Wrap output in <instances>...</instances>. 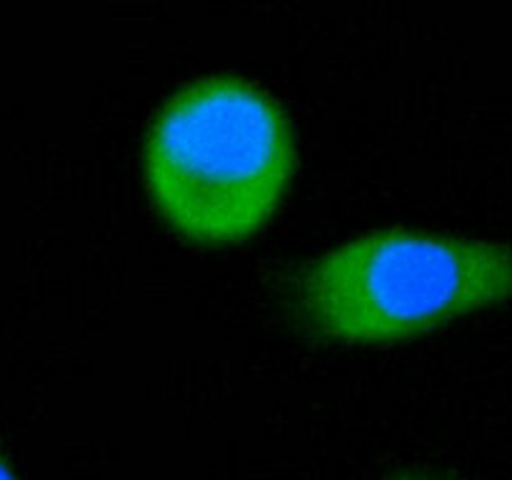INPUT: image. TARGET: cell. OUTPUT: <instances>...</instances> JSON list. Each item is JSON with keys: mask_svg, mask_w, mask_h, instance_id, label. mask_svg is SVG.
Returning a JSON list of instances; mask_svg holds the SVG:
<instances>
[{"mask_svg": "<svg viewBox=\"0 0 512 480\" xmlns=\"http://www.w3.org/2000/svg\"><path fill=\"white\" fill-rule=\"evenodd\" d=\"M512 298V240L380 228L310 258L293 280L300 323L340 340H390Z\"/></svg>", "mask_w": 512, "mask_h": 480, "instance_id": "2", "label": "cell"}, {"mask_svg": "<svg viewBox=\"0 0 512 480\" xmlns=\"http://www.w3.org/2000/svg\"><path fill=\"white\" fill-rule=\"evenodd\" d=\"M0 480H15L13 470H10L8 465H5V460H3V458H0Z\"/></svg>", "mask_w": 512, "mask_h": 480, "instance_id": "4", "label": "cell"}, {"mask_svg": "<svg viewBox=\"0 0 512 480\" xmlns=\"http://www.w3.org/2000/svg\"><path fill=\"white\" fill-rule=\"evenodd\" d=\"M390 480H448V478H438V475L415 473V470H410V473H400V475H395V478H390Z\"/></svg>", "mask_w": 512, "mask_h": 480, "instance_id": "3", "label": "cell"}, {"mask_svg": "<svg viewBox=\"0 0 512 480\" xmlns=\"http://www.w3.org/2000/svg\"><path fill=\"white\" fill-rule=\"evenodd\" d=\"M150 198L195 240H235L270 218L293 178V123L270 90L235 73L175 90L143 145Z\"/></svg>", "mask_w": 512, "mask_h": 480, "instance_id": "1", "label": "cell"}]
</instances>
